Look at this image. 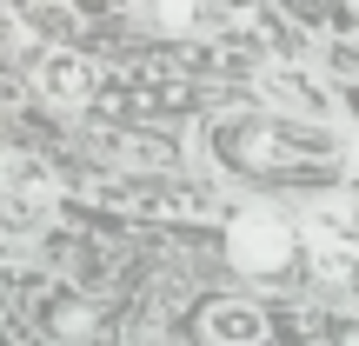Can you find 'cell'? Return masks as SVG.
<instances>
[{
  "label": "cell",
  "mask_w": 359,
  "mask_h": 346,
  "mask_svg": "<svg viewBox=\"0 0 359 346\" xmlns=\"http://www.w3.org/2000/svg\"><path fill=\"white\" fill-rule=\"evenodd\" d=\"M53 213V187L34 160H7L0 167V233H40Z\"/></svg>",
  "instance_id": "cell-1"
},
{
  "label": "cell",
  "mask_w": 359,
  "mask_h": 346,
  "mask_svg": "<svg viewBox=\"0 0 359 346\" xmlns=\"http://www.w3.org/2000/svg\"><path fill=\"white\" fill-rule=\"evenodd\" d=\"M226 253H233L240 273H273V267L293 260V233H286V220H273V213H240L233 233H226Z\"/></svg>",
  "instance_id": "cell-2"
},
{
  "label": "cell",
  "mask_w": 359,
  "mask_h": 346,
  "mask_svg": "<svg viewBox=\"0 0 359 346\" xmlns=\"http://www.w3.org/2000/svg\"><path fill=\"white\" fill-rule=\"evenodd\" d=\"M34 80H40V93H47L53 107H87V93H93V67L80 60V53H47Z\"/></svg>",
  "instance_id": "cell-3"
},
{
  "label": "cell",
  "mask_w": 359,
  "mask_h": 346,
  "mask_svg": "<svg viewBox=\"0 0 359 346\" xmlns=\"http://www.w3.org/2000/svg\"><path fill=\"white\" fill-rule=\"evenodd\" d=\"M206 340L213 346H266V313L246 307V300H219L206 313Z\"/></svg>",
  "instance_id": "cell-4"
},
{
  "label": "cell",
  "mask_w": 359,
  "mask_h": 346,
  "mask_svg": "<svg viewBox=\"0 0 359 346\" xmlns=\"http://www.w3.org/2000/svg\"><path fill=\"white\" fill-rule=\"evenodd\" d=\"M107 200H133L147 213H206V193H180V187H107Z\"/></svg>",
  "instance_id": "cell-5"
},
{
  "label": "cell",
  "mask_w": 359,
  "mask_h": 346,
  "mask_svg": "<svg viewBox=\"0 0 359 346\" xmlns=\"http://www.w3.org/2000/svg\"><path fill=\"white\" fill-rule=\"evenodd\" d=\"M147 7H154V20L173 27V34H187V27L206 20V0H147Z\"/></svg>",
  "instance_id": "cell-6"
},
{
  "label": "cell",
  "mask_w": 359,
  "mask_h": 346,
  "mask_svg": "<svg viewBox=\"0 0 359 346\" xmlns=\"http://www.w3.org/2000/svg\"><path fill=\"white\" fill-rule=\"evenodd\" d=\"M313 220H320L333 240H353V246H359V200H333V206H320Z\"/></svg>",
  "instance_id": "cell-7"
},
{
  "label": "cell",
  "mask_w": 359,
  "mask_h": 346,
  "mask_svg": "<svg viewBox=\"0 0 359 346\" xmlns=\"http://www.w3.org/2000/svg\"><path fill=\"white\" fill-rule=\"evenodd\" d=\"M87 7H100V0H87Z\"/></svg>",
  "instance_id": "cell-8"
}]
</instances>
